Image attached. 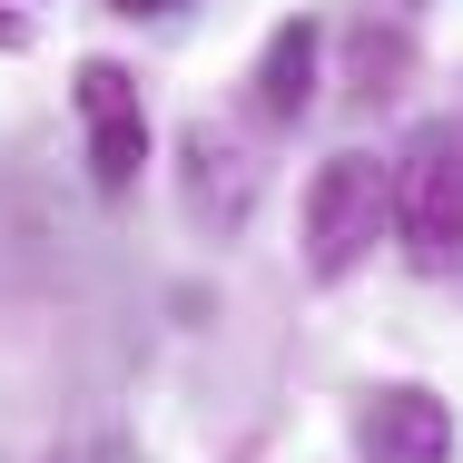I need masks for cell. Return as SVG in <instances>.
Listing matches in <instances>:
<instances>
[{"mask_svg": "<svg viewBox=\"0 0 463 463\" xmlns=\"http://www.w3.org/2000/svg\"><path fill=\"white\" fill-rule=\"evenodd\" d=\"M384 207H394L384 168H374L365 148H335V158L316 168V187H306V267H316V277H355L365 247H374V227H384Z\"/></svg>", "mask_w": 463, "mask_h": 463, "instance_id": "obj_1", "label": "cell"}, {"mask_svg": "<svg viewBox=\"0 0 463 463\" xmlns=\"http://www.w3.org/2000/svg\"><path fill=\"white\" fill-rule=\"evenodd\" d=\"M394 178H404V257H414V277H444L463 257V138L444 118L414 128Z\"/></svg>", "mask_w": 463, "mask_h": 463, "instance_id": "obj_2", "label": "cell"}, {"mask_svg": "<svg viewBox=\"0 0 463 463\" xmlns=\"http://www.w3.org/2000/svg\"><path fill=\"white\" fill-rule=\"evenodd\" d=\"M80 118H90V178L118 197V187L148 168V109H138V80L118 60H90L80 70Z\"/></svg>", "mask_w": 463, "mask_h": 463, "instance_id": "obj_3", "label": "cell"}, {"mask_svg": "<svg viewBox=\"0 0 463 463\" xmlns=\"http://www.w3.org/2000/svg\"><path fill=\"white\" fill-rule=\"evenodd\" d=\"M178 158H187V178H178L187 217H197V227H217V237H237V227H247V197H257V158H247V138H237V128H217V118H197Z\"/></svg>", "mask_w": 463, "mask_h": 463, "instance_id": "obj_4", "label": "cell"}, {"mask_svg": "<svg viewBox=\"0 0 463 463\" xmlns=\"http://www.w3.org/2000/svg\"><path fill=\"white\" fill-rule=\"evenodd\" d=\"M355 454L365 463H454V414H444V394H424V384L374 394L365 414H355Z\"/></svg>", "mask_w": 463, "mask_h": 463, "instance_id": "obj_5", "label": "cell"}, {"mask_svg": "<svg viewBox=\"0 0 463 463\" xmlns=\"http://www.w3.org/2000/svg\"><path fill=\"white\" fill-rule=\"evenodd\" d=\"M306 99H316V20H286L267 40V60H257V109L267 118H306Z\"/></svg>", "mask_w": 463, "mask_h": 463, "instance_id": "obj_6", "label": "cell"}, {"mask_svg": "<svg viewBox=\"0 0 463 463\" xmlns=\"http://www.w3.org/2000/svg\"><path fill=\"white\" fill-rule=\"evenodd\" d=\"M345 60H355V99H394V80H404L414 50H404V30H355Z\"/></svg>", "mask_w": 463, "mask_h": 463, "instance_id": "obj_7", "label": "cell"}, {"mask_svg": "<svg viewBox=\"0 0 463 463\" xmlns=\"http://www.w3.org/2000/svg\"><path fill=\"white\" fill-rule=\"evenodd\" d=\"M109 10H118V20H138V10H178V0H109Z\"/></svg>", "mask_w": 463, "mask_h": 463, "instance_id": "obj_8", "label": "cell"}, {"mask_svg": "<svg viewBox=\"0 0 463 463\" xmlns=\"http://www.w3.org/2000/svg\"><path fill=\"white\" fill-rule=\"evenodd\" d=\"M0 50H20V20H10V10H0Z\"/></svg>", "mask_w": 463, "mask_h": 463, "instance_id": "obj_9", "label": "cell"}, {"mask_svg": "<svg viewBox=\"0 0 463 463\" xmlns=\"http://www.w3.org/2000/svg\"><path fill=\"white\" fill-rule=\"evenodd\" d=\"M60 463H99V454H60Z\"/></svg>", "mask_w": 463, "mask_h": 463, "instance_id": "obj_10", "label": "cell"}]
</instances>
